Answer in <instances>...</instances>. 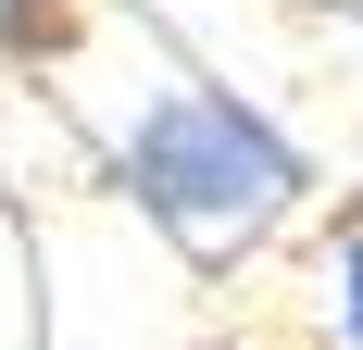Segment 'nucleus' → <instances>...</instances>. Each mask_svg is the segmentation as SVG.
<instances>
[{
	"mask_svg": "<svg viewBox=\"0 0 363 350\" xmlns=\"http://www.w3.org/2000/svg\"><path fill=\"white\" fill-rule=\"evenodd\" d=\"M338 338L363 350V201H351V238H338Z\"/></svg>",
	"mask_w": 363,
	"mask_h": 350,
	"instance_id": "2",
	"label": "nucleus"
},
{
	"mask_svg": "<svg viewBox=\"0 0 363 350\" xmlns=\"http://www.w3.org/2000/svg\"><path fill=\"white\" fill-rule=\"evenodd\" d=\"M125 188H138V213L163 225V238H188L201 263H225V250H251L276 213H301V188H313V163L289 150V125L276 113H251L238 88H163V101L125 125Z\"/></svg>",
	"mask_w": 363,
	"mask_h": 350,
	"instance_id": "1",
	"label": "nucleus"
}]
</instances>
